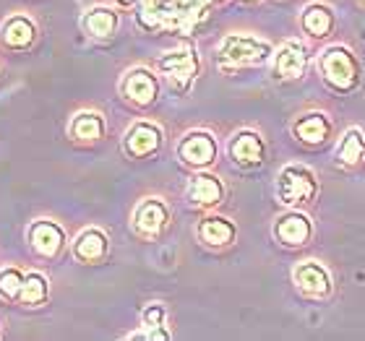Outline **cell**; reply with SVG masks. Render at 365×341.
I'll return each mask as SVG.
<instances>
[{
	"label": "cell",
	"mask_w": 365,
	"mask_h": 341,
	"mask_svg": "<svg viewBox=\"0 0 365 341\" xmlns=\"http://www.w3.org/2000/svg\"><path fill=\"white\" fill-rule=\"evenodd\" d=\"M321 76L334 91H352L360 81L358 58L347 47H329L319 61Z\"/></svg>",
	"instance_id": "6da1fadb"
},
{
	"label": "cell",
	"mask_w": 365,
	"mask_h": 341,
	"mask_svg": "<svg viewBox=\"0 0 365 341\" xmlns=\"http://www.w3.org/2000/svg\"><path fill=\"white\" fill-rule=\"evenodd\" d=\"M277 193H279L284 206L311 204L319 193V182L313 177L311 169L305 167H284L277 180Z\"/></svg>",
	"instance_id": "7a4b0ae2"
},
{
	"label": "cell",
	"mask_w": 365,
	"mask_h": 341,
	"mask_svg": "<svg viewBox=\"0 0 365 341\" xmlns=\"http://www.w3.org/2000/svg\"><path fill=\"white\" fill-rule=\"evenodd\" d=\"M222 61L235 63V65H251V63H264L272 55V47L261 39L245 37V34H230L220 47Z\"/></svg>",
	"instance_id": "3957f363"
},
{
	"label": "cell",
	"mask_w": 365,
	"mask_h": 341,
	"mask_svg": "<svg viewBox=\"0 0 365 341\" xmlns=\"http://www.w3.org/2000/svg\"><path fill=\"white\" fill-rule=\"evenodd\" d=\"M305 70H308V50L295 39L284 42L274 55V78L295 81V78L305 76Z\"/></svg>",
	"instance_id": "277c9868"
},
{
	"label": "cell",
	"mask_w": 365,
	"mask_h": 341,
	"mask_svg": "<svg viewBox=\"0 0 365 341\" xmlns=\"http://www.w3.org/2000/svg\"><path fill=\"white\" fill-rule=\"evenodd\" d=\"M295 284L311 297H327L331 292V276L319 261H305L295 268Z\"/></svg>",
	"instance_id": "5b68a950"
},
{
	"label": "cell",
	"mask_w": 365,
	"mask_h": 341,
	"mask_svg": "<svg viewBox=\"0 0 365 341\" xmlns=\"http://www.w3.org/2000/svg\"><path fill=\"white\" fill-rule=\"evenodd\" d=\"M162 144V133L157 125L152 122H138L128 130L125 136V152L130 157H149L152 152H157Z\"/></svg>",
	"instance_id": "8992f818"
},
{
	"label": "cell",
	"mask_w": 365,
	"mask_h": 341,
	"mask_svg": "<svg viewBox=\"0 0 365 341\" xmlns=\"http://www.w3.org/2000/svg\"><path fill=\"white\" fill-rule=\"evenodd\" d=\"M274 232H277L279 243L289 245V248H300L311 240V219L305 214H287L277 221Z\"/></svg>",
	"instance_id": "52a82bcc"
},
{
	"label": "cell",
	"mask_w": 365,
	"mask_h": 341,
	"mask_svg": "<svg viewBox=\"0 0 365 341\" xmlns=\"http://www.w3.org/2000/svg\"><path fill=\"white\" fill-rule=\"evenodd\" d=\"M160 68L173 84L182 89V86H188L190 81H193V76H196V58H193V53H188V50L170 53L160 61Z\"/></svg>",
	"instance_id": "ba28073f"
},
{
	"label": "cell",
	"mask_w": 365,
	"mask_h": 341,
	"mask_svg": "<svg viewBox=\"0 0 365 341\" xmlns=\"http://www.w3.org/2000/svg\"><path fill=\"white\" fill-rule=\"evenodd\" d=\"M180 157L185 164L204 167L217 157V144H214V138L209 133H190L180 144Z\"/></svg>",
	"instance_id": "9c48e42d"
},
{
	"label": "cell",
	"mask_w": 365,
	"mask_h": 341,
	"mask_svg": "<svg viewBox=\"0 0 365 341\" xmlns=\"http://www.w3.org/2000/svg\"><path fill=\"white\" fill-rule=\"evenodd\" d=\"M230 154L237 164H245V167L261 164L264 162V141L256 133H240V136L232 138Z\"/></svg>",
	"instance_id": "30bf717a"
},
{
	"label": "cell",
	"mask_w": 365,
	"mask_h": 341,
	"mask_svg": "<svg viewBox=\"0 0 365 341\" xmlns=\"http://www.w3.org/2000/svg\"><path fill=\"white\" fill-rule=\"evenodd\" d=\"M123 94L128 99H133L136 105H149L157 97V81L146 70H133L123 81Z\"/></svg>",
	"instance_id": "8fae6325"
},
{
	"label": "cell",
	"mask_w": 365,
	"mask_h": 341,
	"mask_svg": "<svg viewBox=\"0 0 365 341\" xmlns=\"http://www.w3.org/2000/svg\"><path fill=\"white\" fill-rule=\"evenodd\" d=\"M168 224V209L162 201H144V204L138 206L136 211V227L138 232H144V235H157L162 227Z\"/></svg>",
	"instance_id": "7c38bea8"
},
{
	"label": "cell",
	"mask_w": 365,
	"mask_h": 341,
	"mask_svg": "<svg viewBox=\"0 0 365 341\" xmlns=\"http://www.w3.org/2000/svg\"><path fill=\"white\" fill-rule=\"evenodd\" d=\"M188 196L196 206H214L222 201L225 190H222V182L217 180V177H212V174H198V177H193V182H190Z\"/></svg>",
	"instance_id": "4fadbf2b"
},
{
	"label": "cell",
	"mask_w": 365,
	"mask_h": 341,
	"mask_svg": "<svg viewBox=\"0 0 365 341\" xmlns=\"http://www.w3.org/2000/svg\"><path fill=\"white\" fill-rule=\"evenodd\" d=\"M303 29L311 37H329L331 29H334V14H331V8L321 6V3L308 6V11L303 14Z\"/></svg>",
	"instance_id": "5bb4252c"
},
{
	"label": "cell",
	"mask_w": 365,
	"mask_h": 341,
	"mask_svg": "<svg viewBox=\"0 0 365 341\" xmlns=\"http://www.w3.org/2000/svg\"><path fill=\"white\" fill-rule=\"evenodd\" d=\"M331 133V125L324 115H305L303 120L295 122V136L305 144H324Z\"/></svg>",
	"instance_id": "9a60e30c"
},
{
	"label": "cell",
	"mask_w": 365,
	"mask_h": 341,
	"mask_svg": "<svg viewBox=\"0 0 365 341\" xmlns=\"http://www.w3.org/2000/svg\"><path fill=\"white\" fill-rule=\"evenodd\" d=\"M31 245L37 248L42 256H55L63 245V232L50 221H39L31 227Z\"/></svg>",
	"instance_id": "2e32d148"
},
{
	"label": "cell",
	"mask_w": 365,
	"mask_h": 341,
	"mask_svg": "<svg viewBox=\"0 0 365 341\" xmlns=\"http://www.w3.org/2000/svg\"><path fill=\"white\" fill-rule=\"evenodd\" d=\"M198 235H201V240H204V243L222 248V245H230L232 240H235V227H232L227 219L212 216V219L201 221V227H198Z\"/></svg>",
	"instance_id": "e0dca14e"
},
{
	"label": "cell",
	"mask_w": 365,
	"mask_h": 341,
	"mask_svg": "<svg viewBox=\"0 0 365 341\" xmlns=\"http://www.w3.org/2000/svg\"><path fill=\"white\" fill-rule=\"evenodd\" d=\"M365 154V138L358 128L347 130V136L342 138V144L336 149V164L342 167H355Z\"/></svg>",
	"instance_id": "ac0fdd59"
},
{
	"label": "cell",
	"mask_w": 365,
	"mask_h": 341,
	"mask_svg": "<svg viewBox=\"0 0 365 341\" xmlns=\"http://www.w3.org/2000/svg\"><path fill=\"white\" fill-rule=\"evenodd\" d=\"M76 256L81 258V261H99V258L107 253V240L102 232H97V229H89V232H84V235L76 240Z\"/></svg>",
	"instance_id": "d6986e66"
},
{
	"label": "cell",
	"mask_w": 365,
	"mask_h": 341,
	"mask_svg": "<svg viewBox=\"0 0 365 341\" xmlns=\"http://www.w3.org/2000/svg\"><path fill=\"white\" fill-rule=\"evenodd\" d=\"M84 26L91 37H110L115 26H118V16L113 11H107V8H94V11L86 14Z\"/></svg>",
	"instance_id": "ffe728a7"
},
{
	"label": "cell",
	"mask_w": 365,
	"mask_h": 341,
	"mask_svg": "<svg viewBox=\"0 0 365 341\" xmlns=\"http://www.w3.org/2000/svg\"><path fill=\"white\" fill-rule=\"evenodd\" d=\"M102 130H105V125H102V117L97 112H81L71 125V133L78 141H97V138H102Z\"/></svg>",
	"instance_id": "44dd1931"
},
{
	"label": "cell",
	"mask_w": 365,
	"mask_h": 341,
	"mask_svg": "<svg viewBox=\"0 0 365 341\" xmlns=\"http://www.w3.org/2000/svg\"><path fill=\"white\" fill-rule=\"evenodd\" d=\"M3 37L11 47H26L34 39V26L31 21L21 19V16H16L11 21L6 23V31H3Z\"/></svg>",
	"instance_id": "7402d4cb"
},
{
	"label": "cell",
	"mask_w": 365,
	"mask_h": 341,
	"mask_svg": "<svg viewBox=\"0 0 365 341\" xmlns=\"http://www.w3.org/2000/svg\"><path fill=\"white\" fill-rule=\"evenodd\" d=\"M47 295V284L42 276H37V273H31V276H26L24 279V287H21V297L24 303H42Z\"/></svg>",
	"instance_id": "603a6c76"
},
{
	"label": "cell",
	"mask_w": 365,
	"mask_h": 341,
	"mask_svg": "<svg viewBox=\"0 0 365 341\" xmlns=\"http://www.w3.org/2000/svg\"><path fill=\"white\" fill-rule=\"evenodd\" d=\"M24 287V279L19 271H3L0 273V295L6 297H16L19 292H21Z\"/></svg>",
	"instance_id": "cb8c5ba5"
},
{
	"label": "cell",
	"mask_w": 365,
	"mask_h": 341,
	"mask_svg": "<svg viewBox=\"0 0 365 341\" xmlns=\"http://www.w3.org/2000/svg\"><path fill=\"white\" fill-rule=\"evenodd\" d=\"M162 320H165V310H162V305H149V308L144 310V323L149 328L162 326Z\"/></svg>",
	"instance_id": "d4e9b609"
},
{
	"label": "cell",
	"mask_w": 365,
	"mask_h": 341,
	"mask_svg": "<svg viewBox=\"0 0 365 341\" xmlns=\"http://www.w3.org/2000/svg\"><path fill=\"white\" fill-rule=\"evenodd\" d=\"M123 3H130V0H123Z\"/></svg>",
	"instance_id": "484cf974"
},
{
	"label": "cell",
	"mask_w": 365,
	"mask_h": 341,
	"mask_svg": "<svg viewBox=\"0 0 365 341\" xmlns=\"http://www.w3.org/2000/svg\"><path fill=\"white\" fill-rule=\"evenodd\" d=\"M360 3H365V0H360Z\"/></svg>",
	"instance_id": "4316f807"
}]
</instances>
